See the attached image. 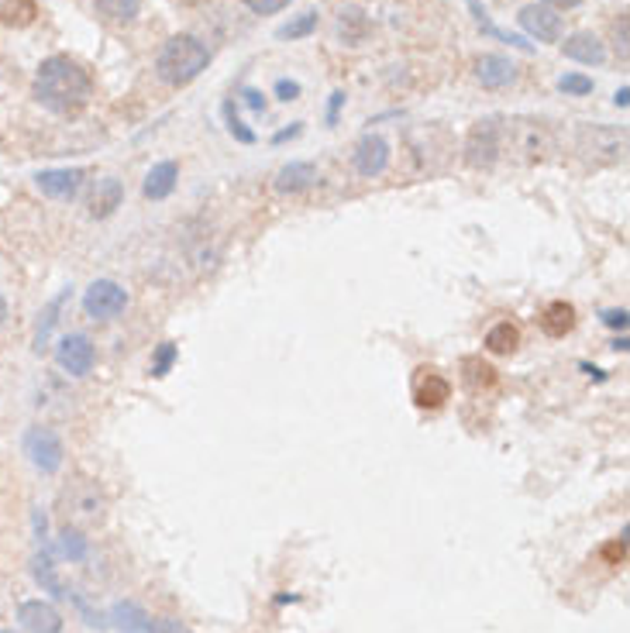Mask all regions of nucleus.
<instances>
[{
  "instance_id": "f257e3e1",
  "label": "nucleus",
  "mask_w": 630,
  "mask_h": 633,
  "mask_svg": "<svg viewBox=\"0 0 630 633\" xmlns=\"http://www.w3.org/2000/svg\"><path fill=\"white\" fill-rule=\"evenodd\" d=\"M32 93L45 110L73 118L93 97V80H90V72L76 59H69V55H49L38 66V72H34Z\"/></svg>"
},
{
  "instance_id": "f03ea898",
  "label": "nucleus",
  "mask_w": 630,
  "mask_h": 633,
  "mask_svg": "<svg viewBox=\"0 0 630 633\" xmlns=\"http://www.w3.org/2000/svg\"><path fill=\"white\" fill-rule=\"evenodd\" d=\"M210 66V49L193 34H172L155 59V72L166 86L193 83Z\"/></svg>"
},
{
  "instance_id": "7ed1b4c3",
  "label": "nucleus",
  "mask_w": 630,
  "mask_h": 633,
  "mask_svg": "<svg viewBox=\"0 0 630 633\" xmlns=\"http://www.w3.org/2000/svg\"><path fill=\"white\" fill-rule=\"evenodd\" d=\"M499 158V128L496 120H479L465 141V162L472 169H493Z\"/></svg>"
},
{
  "instance_id": "20e7f679",
  "label": "nucleus",
  "mask_w": 630,
  "mask_h": 633,
  "mask_svg": "<svg viewBox=\"0 0 630 633\" xmlns=\"http://www.w3.org/2000/svg\"><path fill=\"white\" fill-rule=\"evenodd\" d=\"M24 451H28V458H32L34 468H42V472H59L63 468V441H59V434L52 427H32L28 430V437H24Z\"/></svg>"
},
{
  "instance_id": "39448f33",
  "label": "nucleus",
  "mask_w": 630,
  "mask_h": 633,
  "mask_svg": "<svg viewBox=\"0 0 630 633\" xmlns=\"http://www.w3.org/2000/svg\"><path fill=\"white\" fill-rule=\"evenodd\" d=\"M124 307H128V293L121 290L118 283H111V279H97L83 296V310L93 321H111Z\"/></svg>"
},
{
  "instance_id": "423d86ee",
  "label": "nucleus",
  "mask_w": 630,
  "mask_h": 633,
  "mask_svg": "<svg viewBox=\"0 0 630 633\" xmlns=\"http://www.w3.org/2000/svg\"><path fill=\"white\" fill-rule=\"evenodd\" d=\"M517 17H520V28L528 34H534L538 42H558V38H562L565 21H562V14H558L555 7H548V4H528Z\"/></svg>"
},
{
  "instance_id": "0eeeda50",
  "label": "nucleus",
  "mask_w": 630,
  "mask_h": 633,
  "mask_svg": "<svg viewBox=\"0 0 630 633\" xmlns=\"http://www.w3.org/2000/svg\"><path fill=\"white\" fill-rule=\"evenodd\" d=\"M390 166V141L383 135H362L355 145V172L358 176H365V179H373L379 172H386Z\"/></svg>"
},
{
  "instance_id": "6e6552de",
  "label": "nucleus",
  "mask_w": 630,
  "mask_h": 633,
  "mask_svg": "<svg viewBox=\"0 0 630 633\" xmlns=\"http://www.w3.org/2000/svg\"><path fill=\"white\" fill-rule=\"evenodd\" d=\"M93 359H97V351H93L86 334H69L55 348V361L66 369L69 376H86L93 369Z\"/></svg>"
},
{
  "instance_id": "1a4fd4ad",
  "label": "nucleus",
  "mask_w": 630,
  "mask_h": 633,
  "mask_svg": "<svg viewBox=\"0 0 630 633\" xmlns=\"http://www.w3.org/2000/svg\"><path fill=\"white\" fill-rule=\"evenodd\" d=\"M83 179H86L83 169H45L34 176L38 189L45 197H52V200H63V204L76 200V193L83 189Z\"/></svg>"
},
{
  "instance_id": "9d476101",
  "label": "nucleus",
  "mask_w": 630,
  "mask_h": 633,
  "mask_svg": "<svg viewBox=\"0 0 630 633\" xmlns=\"http://www.w3.org/2000/svg\"><path fill=\"white\" fill-rule=\"evenodd\" d=\"M476 80L486 90H507V86L517 80V66H513L507 55H496V52H486L476 59Z\"/></svg>"
},
{
  "instance_id": "9b49d317",
  "label": "nucleus",
  "mask_w": 630,
  "mask_h": 633,
  "mask_svg": "<svg viewBox=\"0 0 630 633\" xmlns=\"http://www.w3.org/2000/svg\"><path fill=\"white\" fill-rule=\"evenodd\" d=\"M17 619L28 633H63V617L52 602L32 599L17 609Z\"/></svg>"
},
{
  "instance_id": "f8f14e48",
  "label": "nucleus",
  "mask_w": 630,
  "mask_h": 633,
  "mask_svg": "<svg viewBox=\"0 0 630 633\" xmlns=\"http://www.w3.org/2000/svg\"><path fill=\"white\" fill-rule=\"evenodd\" d=\"M562 52H565V59L582 62V66H603V62H606V45H603L593 32L568 34L562 42Z\"/></svg>"
},
{
  "instance_id": "ddd939ff",
  "label": "nucleus",
  "mask_w": 630,
  "mask_h": 633,
  "mask_svg": "<svg viewBox=\"0 0 630 633\" xmlns=\"http://www.w3.org/2000/svg\"><path fill=\"white\" fill-rule=\"evenodd\" d=\"M448 396H451V386H448V379L438 376L434 369H421V376H417V386H413V399H417V407L438 410V407H441Z\"/></svg>"
},
{
  "instance_id": "4468645a",
  "label": "nucleus",
  "mask_w": 630,
  "mask_h": 633,
  "mask_svg": "<svg viewBox=\"0 0 630 633\" xmlns=\"http://www.w3.org/2000/svg\"><path fill=\"white\" fill-rule=\"evenodd\" d=\"M121 200H124V187H121V179L103 176V179H97L93 193H90V217H111V214L121 206Z\"/></svg>"
},
{
  "instance_id": "2eb2a0df",
  "label": "nucleus",
  "mask_w": 630,
  "mask_h": 633,
  "mask_svg": "<svg viewBox=\"0 0 630 633\" xmlns=\"http://www.w3.org/2000/svg\"><path fill=\"white\" fill-rule=\"evenodd\" d=\"M317 187V166L314 162H290L276 172V189L279 193H304V189Z\"/></svg>"
},
{
  "instance_id": "dca6fc26",
  "label": "nucleus",
  "mask_w": 630,
  "mask_h": 633,
  "mask_svg": "<svg viewBox=\"0 0 630 633\" xmlns=\"http://www.w3.org/2000/svg\"><path fill=\"white\" fill-rule=\"evenodd\" d=\"M176 179H179V166H176V162H159V166H152L149 176H145L141 193H145L149 200H166L172 189H176Z\"/></svg>"
},
{
  "instance_id": "f3484780",
  "label": "nucleus",
  "mask_w": 630,
  "mask_h": 633,
  "mask_svg": "<svg viewBox=\"0 0 630 633\" xmlns=\"http://www.w3.org/2000/svg\"><path fill=\"white\" fill-rule=\"evenodd\" d=\"M541 327H545V334L548 338H565L572 327H576V310H572V303H551V307L541 313Z\"/></svg>"
},
{
  "instance_id": "a211bd4d",
  "label": "nucleus",
  "mask_w": 630,
  "mask_h": 633,
  "mask_svg": "<svg viewBox=\"0 0 630 633\" xmlns=\"http://www.w3.org/2000/svg\"><path fill=\"white\" fill-rule=\"evenodd\" d=\"M93 7L111 24H131L141 11V0H93Z\"/></svg>"
},
{
  "instance_id": "6ab92c4d",
  "label": "nucleus",
  "mask_w": 630,
  "mask_h": 633,
  "mask_svg": "<svg viewBox=\"0 0 630 633\" xmlns=\"http://www.w3.org/2000/svg\"><path fill=\"white\" fill-rule=\"evenodd\" d=\"M34 17H38L34 0H0V21L7 28H28Z\"/></svg>"
},
{
  "instance_id": "aec40b11",
  "label": "nucleus",
  "mask_w": 630,
  "mask_h": 633,
  "mask_svg": "<svg viewBox=\"0 0 630 633\" xmlns=\"http://www.w3.org/2000/svg\"><path fill=\"white\" fill-rule=\"evenodd\" d=\"M469 11H472L476 24L486 34H493V38H499V42H507V45H513V49H520V52H534V45H530V42H524L520 34H510V32H503V28H496L493 21H489V14L482 11V4H479V0H469Z\"/></svg>"
},
{
  "instance_id": "412c9836",
  "label": "nucleus",
  "mask_w": 630,
  "mask_h": 633,
  "mask_svg": "<svg viewBox=\"0 0 630 633\" xmlns=\"http://www.w3.org/2000/svg\"><path fill=\"white\" fill-rule=\"evenodd\" d=\"M111 617H114L121 633H149V623H152V619L145 617V609L135 606V602H118Z\"/></svg>"
},
{
  "instance_id": "4be33fe9",
  "label": "nucleus",
  "mask_w": 630,
  "mask_h": 633,
  "mask_svg": "<svg viewBox=\"0 0 630 633\" xmlns=\"http://www.w3.org/2000/svg\"><path fill=\"white\" fill-rule=\"evenodd\" d=\"M66 300H69V290H63L55 300H52L49 307H45V313H42V321H38V331H34V351L42 355L45 348H49V334H52V327L59 324V310L66 307Z\"/></svg>"
},
{
  "instance_id": "5701e85b",
  "label": "nucleus",
  "mask_w": 630,
  "mask_h": 633,
  "mask_svg": "<svg viewBox=\"0 0 630 633\" xmlns=\"http://www.w3.org/2000/svg\"><path fill=\"white\" fill-rule=\"evenodd\" d=\"M517 344H520V331H517L510 321L489 327V334H486V348H489L493 355H513Z\"/></svg>"
},
{
  "instance_id": "b1692460",
  "label": "nucleus",
  "mask_w": 630,
  "mask_h": 633,
  "mask_svg": "<svg viewBox=\"0 0 630 633\" xmlns=\"http://www.w3.org/2000/svg\"><path fill=\"white\" fill-rule=\"evenodd\" d=\"M461 369H465V382L472 386V389H489L496 382V369L489 361L482 359H465L461 361Z\"/></svg>"
},
{
  "instance_id": "393cba45",
  "label": "nucleus",
  "mask_w": 630,
  "mask_h": 633,
  "mask_svg": "<svg viewBox=\"0 0 630 633\" xmlns=\"http://www.w3.org/2000/svg\"><path fill=\"white\" fill-rule=\"evenodd\" d=\"M314 28H317V11H304V14H296L293 21H286V24L276 32V38H290V42H296V38H307Z\"/></svg>"
},
{
  "instance_id": "a878e982",
  "label": "nucleus",
  "mask_w": 630,
  "mask_h": 633,
  "mask_svg": "<svg viewBox=\"0 0 630 633\" xmlns=\"http://www.w3.org/2000/svg\"><path fill=\"white\" fill-rule=\"evenodd\" d=\"M34 579L49 589L52 596H69L66 589H63V582L55 579V571H52V561H49V554H42V558H34Z\"/></svg>"
},
{
  "instance_id": "bb28decb",
  "label": "nucleus",
  "mask_w": 630,
  "mask_h": 633,
  "mask_svg": "<svg viewBox=\"0 0 630 633\" xmlns=\"http://www.w3.org/2000/svg\"><path fill=\"white\" fill-rule=\"evenodd\" d=\"M558 90H562L565 97H589L593 93V80L582 76V72H565L562 80H558Z\"/></svg>"
},
{
  "instance_id": "cd10ccee",
  "label": "nucleus",
  "mask_w": 630,
  "mask_h": 633,
  "mask_svg": "<svg viewBox=\"0 0 630 633\" xmlns=\"http://www.w3.org/2000/svg\"><path fill=\"white\" fill-rule=\"evenodd\" d=\"M63 554L73 558V561H83L86 558V537L80 531H66L63 533Z\"/></svg>"
},
{
  "instance_id": "c85d7f7f",
  "label": "nucleus",
  "mask_w": 630,
  "mask_h": 633,
  "mask_svg": "<svg viewBox=\"0 0 630 633\" xmlns=\"http://www.w3.org/2000/svg\"><path fill=\"white\" fill-rule=\"evenodd\" d=\"M224 118H228V131L238 138V141H245V145H252V141H256V131H248V128L241 124L238 114H235V107H231V101L224 103Z\"/></svg>"
},
{
  "instance_id": "c756f323",
  "label": "nucleus",
  "mask_w": 630,
  "mask_h": 633,
  "mask_svg": "<svg viewBox=\"0 0 630 633\" xmlns=\"http://www.w3.org/2000/svg\"><path fill=\"white\" fill-rule=\"evenodd\" d=\"M172 359H176V344H162V348H159V355H155V365H152V376H166V372H170V365H172Z\"/></svg>"
},
{
  "instance_id": "7c9ffc66",
  "label": "nucleus",
  "mask_w": 630,
  "mask_h": 633,
  "mask_svg": "<svg viewBox=\"0 0 630 633\" xmlns=\"http://www.w3.org/2000/svg\"><path fill=\"white\" fill-rule=\"evenodd\" d=\"M293 0H245V7L248 11H256V14H279L283 7H290Z\"/></svg>"
},
{
  "instance_id": "2f4dec72",
  "label": "nucleus",
  "mask_w": 630,
  "mask_h": 633,
  "mask_svg": "<svg viewBox=\"0 0 630 633\" xmlns=\"http://www.w3.org/2000/svg\"><path fill=\"white\" fill-rule=\"evenodd\" d=\"M603 558H606L610 565H624V558H627V531H624L620 541H614V544L603 548Z\"/></svg>"
},
{
  "instance_id": "473e14b6",
  "label": "nucleus",
  "mask_w": 630,
  "mask_h": 633,
  "mask_svg": "<svg viewBox=\"0 0 630 633\" xmlns=\"http://www.w3.org/2000/svg\"><path fill=\"white\" fill-rule=\"evenodd\" d=\"M149 633H189L179 619H172V617H159L149 623Z\"/></svg>"
},
{
  "instance_id": "72a5a7b5",
  "label": "nucleus",
  "mask_w": 630,
  "mask_h": 633,
  "mask_svg": "<svg viewBox=\"0 0 630 633\" xmlns=\"http://www.w3.org/2000/svg\"><path fill=\"white\" fill-rule=\"evenodd\" d=\"M276 97H279V101H296V97H300V83H293V80H279V83H276Z\"/></svg>"
},
{
  "instance_id": "f704fd0d",
  "label": "nucleus",
  "mask_w": 630,
  "mask_h": 633,
  "mask_svg": "<svg viewBox=\"0 0 630 633\" xmlns=\"http://www.w3.org/2000/svg\"><path fill=\"white\" fill-rule=\"evenodd\" d=\"M616 52H620V59H627L630 49H627V14H620L616 21Z\"/></svg>"
},
{
  "instance_id": "c9c22d12",
  "label": "nucleus",
  "mask_w": 630,
  "mask_h": 633,
  "mask_svg": "<svg viewBox=\"0 0 630 633\" xmlns=\"http://www.w3.org/2000/svg\"><path fill=\"white\" fill-rule=\"evenodd\" d=\"M341 103H344V93H341V90H334V93H331V103H327V124H334V120H338Z\"/></svg>"
},
{
  "instance_id": "e433bc0d",
  "label": "nucleus",
  "mask_w": 630,
  "mask_h": 633,
  "mask_svg": "<svg viewBox=\"0 0 630 633\" xmlns=\"http://www.w3.org/2000/svg\"><path fill=\"white\" fill-rule=\"evenodd\" d=\"M603 321H606L610 327H627V310H606Z\"/></svg>"
},
{
  "instance_id": "4c0bfd02",
  "label": "nucleus",
  "mask_w": 630,
  "mask_h": 633,
  "mask_svg": "<svg viewBox=\"0 0 630 633\" xmlns=\"http://www.w3.org/2000/svg\"><path fill=\"white\" fill-rule=\"evenodd\" d=\"M245 103H248L252 110H262V107H266V97H262L258 90H252V86H248V90H245Z\"/></svg>"
},
{
  "instance_id": "58836bf2",
  "label": "nucleus",
  "mask_w": 630,
  "mask_h": 633,
  "mask_svg": "<svg viewBox=\"0 0 630 633\" xmlns=\"http://www.w3.org/2000/svg\"><path fill=\"white\" fill-rule=\"evenodd\" d=\"M548 7H555V11H572V7H579L582 0H541Z\"/></svg>"
},
{
  "instance_id": "ea45409f",
  "label": "nucleus",
  "mask_w": 630,
  "mask_h": 633,
  "mask_svg": "<svg viewBox=\"0 0 630 633\" xmlns=\"http://www.w3.org/2000/svg\"><path fill=\"white\" fill-rule=\"evenodd\" d=\"M614 103H616V107H627V103H630V86H620V90H616Z\"/></svg>"
},
{
  "instance_id": "a19ab883",
  "label": "nucleus",
  "mask_w": 630,
  "mask_h": 633,
  "mask_svg": "<svg viewBox=\"0 0 630 633\" xmlns=\"http://www.w3.org/2000/svg\"><path fill=\"white\" fill-rule=\"evenodd\" d=\"M293 135H300V124H293V128H286V131H279L273 141H286V138H293Z\"/></svg>"
},
{
  "instance_id": "79ce46f5",
  "label": "nucleus",
  "mask_w": 630,
  "mask_h": 633,
  "mask_svg": "<svg viewBox=\"0 0 630 633\" xmlns=\"http://www.w3.org/2000/svg\"><path fill=\"white\" fill-rule=\"evenodd\" d=\"M7 324V300H4V296H0V327Z\"/></svg>"
},
{
  "instance_id": "37998d69",
  "label": "nucleus",
  "mask_w": 630,
  "mask_h": 633,
  "mask_svg": "<svg viewBox=\"0 0 630 633\" xmlns=\"http://www.w3.org/2000/svg\"><path fill=\"white\" fill-rule=\"evenodd\" d=\"M0 633H15V630H0Z\"/></svg>"
}]
</instances>
